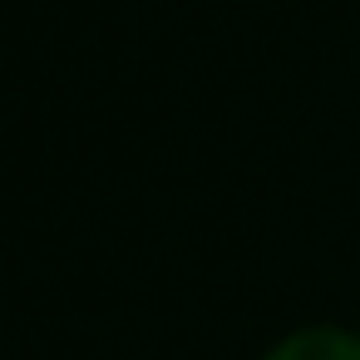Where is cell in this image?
<instances>
[{"label": "cell", "mask_w": 360, "mask_h": 360, "mask_svg": "<svg viewBox=\"0 0 360 360\" xmlns=\"http://www.w3.org/2000/svg\"><path fill=\"white\" fill-rule=\"evenodd\" d=\"M266 360H360V335L335 330V326H311L286 335Z\"/></svg>", "instance_id": "cell-1"}]
</instances>
